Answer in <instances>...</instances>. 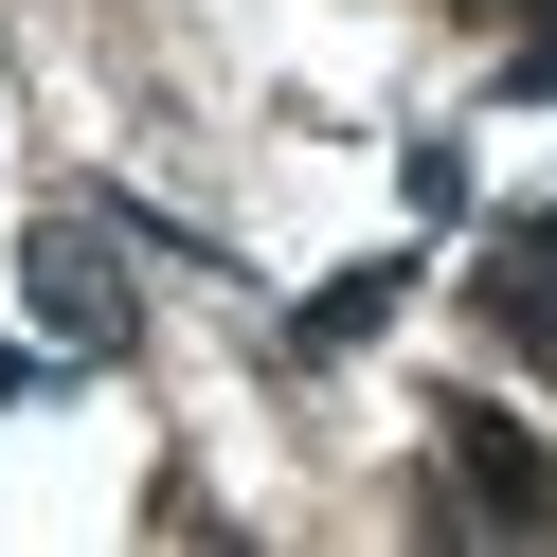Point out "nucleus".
Wrapping results in <instances>:
<instances>
[{
	"label": "nucleus",
	"mask_w": 557,
	"mask_h": 557,
	"mask_svg": "<svg viewBox=\"0 0 557 557\" xmlns=\"http://www.w3.org/2000/svg\"><path fill=\"white\" fill-rule=\"evenodd\" d=\"M432 521H485V540H540V521H557V449L521 432L504 396H449V413H432Z\"/></svg>",
	"instance_id": "obj_1"
},
{
	"label": "nucleus",
	"mask_w": 557,
	"mask_h": 557,
	"mask_svg": "<svg viewBox=\"0 0 557 557\" xmlns=\"http://www.w3.org/2000/svg\"><path fill=\"white\" fill-rule=\"evenodd\" d=\"M18 306H37V342H54V360H126V342H145L109 216H37V234H18Z\"/></svg>",
	"instance_id": "obj_2"
},
{
	"label": "nucleus",
	"mask_w": 557,
	"mask_h": 557,
	"mask_svg": "<svg viewBox=\"0 0 557 557\" xmlns=\"http://www.w3.org/2000/svg\"><path fill=\"white\" fill-rule=\"evenodd\" d=\"M485 324H504L521 360H557V216H521V234H485Z\"/></svg>",
	"instance_id": "obj_3"
},
{
	"label": "nucleus",
	"mask_w": 557,
	"mask_h": 557,
	"mask_svg": "<svg viewBox=\"0 0 557 557\" xmlns=\"http://www.w3.org/2000/svg\"><path fill=\"white\" fill-rule=\"evenodd\" d=\"M396 306H413V270H396V252H360V270H324V288H306V324H288V342H306V360H342V342H377Z\"/></svg>",
	"instance_id": "obj_4"
},
{
	"label": "nucleus",
	"mask_w": 557,
	"mask_h": 557,
	"mask_svg": "<svg viewBox=\"0 0 557 557\" xmlns=\"http://www.w3.org/2000/svg\"><path fill=\"white\" fill-rule=\"evenodd\" d=\"M37 377H54V342H0V396H37Z\"/></svg>",
	"instance_id": "obj_5"
}]
</instances>
